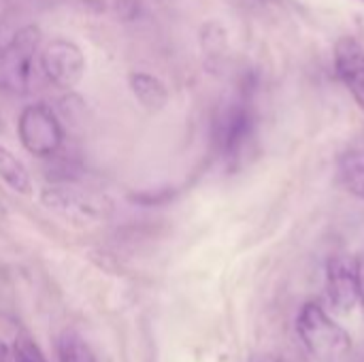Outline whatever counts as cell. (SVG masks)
Listing matches in <instances>:
<instances>
[{
    "label": "cell",
    "instance_id": "6da1fadb",
    "mask_svg": "<svg viewBox=\"0 0 364 362\" xmlns=\"http://www.w3.org/2000/svg\"><path fill=\"white\" fill-rule=\"evenodd\" d=\"M296 335L309 356L320 362H339L352 350L348 331L335 322L316 301H309L301 307L296 318Z\"/></svg>",
    "mask_w": 364,
    "mask_h": 362
},
{
    "label": "cell",
    "instance_id": "7a4b0ae2",
    "mask_svg": "<svg viewBox=\"0 0 364 362\" xmlns=\"http://www.w3.org/2000/svg\"><path fill=\"white\" fill-rule=\"evenodd\" d=\"M41 28L23 26L0 49V87L11 94H26L32 87L36 58L41 53Z\"/></svg>",
    "mask_w": 364,
    "mask_h": 362
},
{
    "label": "cell",
    "instance_id": "3957f363",
    "mask_svg": "<svg viewBox=\"0 0 364 362\" xmlns=\"http://www.w3.org/2000/svg\"><path fill=\"white\" fill-rule=\"evenodd\" d=\"M17 137L28 154L51 158L64 143V128L49 105L34 102L21 109L17 117Z\"/></svg>",
    "mask_w": 364,
    "mask_h": 362
},
{
    "label": "cell",
    "instance_id": "277c9868",
    "mask_svg": "<svg viewBox=\"0 0 364 362\" xmlns=\"http://www.w3.org/2000/svg\"><path fill=\"white\" fill-rule=\"evenodd\" d=\"M41 203L49 211L58 213L62 220L81 226L105 220L111 209V203L105 196L68 183L45 188L41 194Z\"/></svg>",
    "mask_w": 364,
    "mask_h": 362
},
{
    "label": "cell",
    "instance_id": "5b68a950",
    "mask_svg": "<svg viewBox=\"0 0 364 362\" xmlns=\"http://www.w3.org/2000/svg\"><path fill=\"white\" fill-rule=\"evenodd\" d=\"M254 134V113L245 98L230 100L222 107L213 124V141L222 158L235 160L243 154Z\"/></svg>",
    "mask_w": 364,
    "mask_h": 362
},
{
    "label": "cell",
    "instance_id": "8992f818",
    "mask_svg": "<svg viewBox=\"0 0 364 362\" xmlns=\"http://www.w3.org/2000/svg\"><path fill=\"white\" fill-rule=\"evenodd\" d=\"M41 70L60 90H73L85 75V55L75 41L58 36L38 53Z\"/></svg>",
    "mask_w": 364,
    "mask_h": 362
},
{
    "label": "cell",
    "instance_id": "52a82bcc",
    "mask_svg": "<svg viewBox=\"0 0 364 362\" xmlns=\"http://www.w3.org/2000/svg\"><path fill=\"white\" fill-rule=\"evenodd\" d=\"M326 297L339 314H350L358 305L356 258L337 254L326 267Z\"/></svg>",
    "mask_w": 364,
    "mask_h": 362
},
{
    "label": "cell",
    "instance_id": "ba28073f",
    "mask_svg": "<svg viewBox=\"0 0 364 362\" xmlns=\"http://www.w3.org/2000/svg\"><path fill=\"white\" fill-rule=\"evenodd\" d=\"M335 68L337 77L364 113V47L354 36H341L337 41Z\"/></svg>",
    "mask_w": 364,
    "mask_h": 362
},
{
    "label": "cell",
    "instance_id": "9c48e42d",
    "mask_svg": "<svg viewBox=\"0 0 364 362\" xmlns=\"http://www.w3.org/2000/svg\"><path fill=\"white\" fill-rule=\"evenodd\" d=\"M128 85H130L134 98L139 100V105L151 113L164 109L168 102V90H166L164 81L158 79L156 75L134 70L128 75Z\"/></svg>",
    "mask_w": 364,
    "mask_h": 362
},
{
    "label": "cell",
    "instance_id": "30bf717a",
    "mask_svg": "<svg viewBox=\"0 0 364 362\" xmlns=\"http://www.w3.org/2000/svg\"><path fill=\"white\" fill-rule=\"evenodd\" d=\"M0 179L17 194L30 196L32 194V179L26 169V164L0 143Z\"/></svg>",
    "mask_w": 364,
    "mask_h": 362
},
{
    "label": "cell",
    "instance_id": "8fae6325",
    "mask_svg": "<svg viewBox=\"0 0 364 362\" xmlns=\"http://www.w3.org/2000/svg\"><path fill=\"white\" fill-rule=\"evenodd\" d=\"M339 177L350 194L364 201V149H352L341 156Z\"/></svg>",
    "mask_w": 364,
    "mask_h": 362
},
{
    "label": "cell",
    "instance_id": "7c38bea8",
    "mask_svg": "<svg viewBox=\"0 0 364 362\" xmlns=\"http://www.w3.org/2000/svg\"><path fill=\"white\" fill-rule=\"evenodd\" d=\"M58 362H98L92 348L75 331H64L58 337Z\"/></svg>",
    "mask_w": 364,
    "mask_h": 362
},
{
    "label": "cell",
    "instance_id": "4fadbf2b",
    "mask_svg": "<svg viewBox=\"0 0 364 362\" xmlns=\"http://www.w3.org/2000/svg\"><path fill=\"white\" fill-rule=\"evenodd\" d=\"M13 362H49L45 358V354L41 352L38 344L28 337L26 333L17 335L15 344H13Z\"/></svg>",
    "mask_w": 364,
    "mask_h": 362
},
{
    "label": "cell",
    "instance_id": "5bb4252c",
    "mask_svg": "<svg viewBox=\"0 0 364 362\" xmlns=\"http://www.w3.org/2000/svg\"><path fill=\"white\" fill-rule=\"evenodd\" d=\"M356 275H358V305L364 314V252L356 258Z\"/></svg>",
    "mask_w": 364,
    "mask_h": 362
},
{
    "label": "cell",
    "instance_id": "9a60e30c",
    "mask_svg": "<svg viewBox=\"0 0 364 362\" xmlns=\"http://www.w3.org/2000/svg\"><path fill=\"white\" fill-rule=\"evenodd\" d=\"M252 362H284L279 356H275V354H269V352H264V354H258V356H254Z\"/></svg>",
    "mask_w": 364,
    "mask_h": 362
},
{
    "label": "cell",
    "instance_id": "2e32d148",
    "mask_svg": "<svg viewBox=\"0 0 364 362\" xmlns=\"http://www.w3.org/2000/svg\"><path fill=\"white\" fill-rule=\"evenodd\" d=\"M363 2H364V0H363Z\"/></svg>",
    "mask_w": 364,
    "mask_h": 362
}]
</instances>
